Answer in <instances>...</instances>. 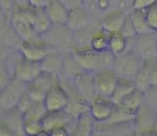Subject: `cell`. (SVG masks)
I'll list each match as a JSON object with an SVG mask.
<instances>
[{
	"label": "cell",
	"mask_w": 157,
	"mask_h": 136,
	"mask_svg": "<svg viewBox=\"0 0 157 136\" xmlns=\"http://www.w3.org/2000/svg\"><path fill=\"white\" fill-rule=\"evenodd\" d=\"M142 59L132 49L128 48L126 51L123 52L120 55L114 56L113 69L119 74V77L134 79L138 73L142 64Z\"/></svg>",
	"instance_id": "cell-3"
},
{
	"label": "cell",
	"mask_w": 157,
	"mask_h": 136,
	"mask_svg": "<svg viewBox=\"0 0 157 136\" xmlns=\"http://www.w3.org/2000/svg\"><path fill=\"white\" fill-rule=\"evenodd\" d=\"M15 8L18 9L19 12L30 21L35 31L40 35L47 33L48 30L52 28V23L46 13L45 8H37V6H33L29 3L17 5Z\"/></svg>",
	"instance_id": "cell-4"
},
{
	"label": "cell",
	"mask_w": 157,
	"mask_h": 136,
	"mask_svg": "<svg viewBox=\"0 0 157 136\" xmlns=\"http://www.w3.org/2000/svg\"><path fill=\"white\" fill-rule=\"evenodd\" d=\"M18 50L23 58L34 62H41L50 52L57 50V48L46 39L40 37L29 41H21L18 46Z\"/></svg>",
	"instance_id": "cell-2"
},
{
	"label": "cell",
	"mask_w": 157,
	"mask_h": 136,
	"mask_svg": "<svg viewBox=\"0 0 157 136\" xmlns=\"http://www.w3.org/2000/svg\"><path fill=\"white\" fill-rule=\"evenodd\" d=\"M15 0H0V9H1V14L6 18L10 19L13 10L15 9Z\"/></svg>",
	"instance_id": "cell-29"
},
{
	"label": "cell",
	"mask_w": 157,
	"mask_h": 136,
	"mask_svg": "<svg viewBox=\"0 0 157 136\" xmlns=\"http://www.w3.org/2000/svg\"><path fill=\"white\" fill-rule=\"evenodd\" d=\"M139 136H157V130L153 129V130H150L147 132L142 133V134H140Z\"/></svg>",
	"instance_id": "cell-35"
},
{
	"label": "cell",
	"mask_w": 157,
	"mask_h": 136,
	"mask_svg": "<svg viewBox=\"0 0 157 136\" xmlns=\"http://www.w3.org/2000/svg\"><path fill=\"white\" fill-rule=\"evenodd\" d=\"M129 16L134 23V27L136 29L137 33H145V32L151 31L147 26V18H145V11L138 10V9H132L129 11Z\"/></svg>",
	"instance_id": "cell-24"
},
{
	"label": "cell",
	"mask_w": 157,
	"mask_h": 136,
	"mask_svg": "<svg viewBox=\"0 0 157 136\" xmlns=\"http://www.w3.org/2000/svg\"><path fill=\"white\" fill-rule=\"evenodd\" d=\"M90 48L96 52L107 51L109 48V33L103 30L101 27L97 28L91 35Z\"/></svg>",
	"instance_id": "cell-22"
},
{
	"label": "cell",
	"mask_w": 157,
	"mask_h": 136,
	"mask_svg": "<svg viewBox=\"0 0 157 136\" xmlns=\"http://www.w3.org/2000/svg\"><path fill=\"white\" fill-rule=\"evenodd\" d=\"M19 136H25V135H19Z\"/></svg>",
	"instance_id": "cell-41"
},
{
	"label": "cell",
	"mask_w": 157,
	"mask_h": 136,
	"mask_svg": "<svg viewBox=\"0 0 157 136\" xmlns=\"http://www.w3.org/2000/svg\"><path fill=\"white\" fill-rule=\"evenodd\" d=\"M44 129L42 119L40 118H29L24 117V135L25 136H34L35 134Z\"/></svg>",
	"instance_id": "cell-25"
},
{
	"label": "cell",
	"mask_w": 157,
	"mask_h": 136,
	"mask_svg": "<svg viewBox=\"0 0 157 136\" xmlns=\"http://www.w3.org/2000/svg\"><path fill=\"white\" fill-rule=\"evenodd\" d=\"M42 72L41 62H34L27 59L21 58L16 61L13 70V77L25 83H30Z\"/></svg>",
	"instance_id": "cell-10"
},
{
	"label": "cell",
	"mask_w": 157,
	"mask_h": 136,
	"mask_svg": "<svg viewBox=\"0 0 157 136\" xmlns=\"http://www.w3.org/2000/svg\"><path fill=\"white\" fill-rule=\"evenodd\" d=\"M136 88H137V86H136V83H135L134 79L120 77L116 89H114L113 94H112V96L110 98L112 99V101L118 105L119 103L122 101L123 98H125L128 94H130Z\"/></svg>",
	"instance_id": "cell-21"
},
{
	"label": "cell",
	"mask_w": 157,
	"mask_h": 136,
	"mask_svg": "<svg viewBox=\"0 0 157 136\" xmlns=\"http://www.w3.org/2000/svg\"><path fill=\"white\" fill-rule=\"evenodd\" d=\"M0 136H19V134L14 129L0 119Z\"/></svg>",
	"instance_id": "cell-31"
},
{
	"label": "cell",
	"mask_w": 157,
	"mask_h": 136,
	"mask_svg": "<svg viewBox=\"0 0 157 136\" xmlns=\"http://www.w3.org/2000/svg\"><path fill=\"white\" fill-rule=\"evenodd\" d=\"M50 136H70V128L68 127H56L49 130Z\"/></svg>",
	"instance_id": "cell-32"
},
{
	"label": "cell",
	"mask_w": 157,
	"mask_h": 136,
	"mask_svg": "<svg viewBox=\"0 0 157 136\" xmlns=\"http://www.w3.org/2000/svg\"><path fill=\"white\" fill-rule=\"evenodd\" d=\"M49 1L50 0H28V3L33 6H37V8H45Z\"/></svg>",
	"instance_id": "cell-33"
},
{
	"label": "cell",
	"mask_w": 157,
	"mask_h": 136,
	"mask_svg": "<svg viewBox=\"0 0 157 136\" xmlns=\"http://www.w3.org/2000/svg\"><path fill=\"white\" fill-rule=\"evenodd\" d=\"M157 3V0H132V9H138V10H145L149 6Z\"/></svg>",
	"instance_id": "cell-30"
},
{
	"label": "cell",
	"mask_w": 157,
	"mask_h": 136,
	"mask_svg": "<svg viewBox=\"0 0 157 136\" xmlns=\"http://www.w3.org/2000/svg\"><path fill=\"white\" fill-rule=\"evenodd\" d=\"M112 0H82L81 5L86 9L92 18L101 19L111 10Z\"/></svg>",
	"instance_id": "cell-20"
},
{
	"label": "cell",
	"mask_w": 157,
	"mask_h": 136,
	"mask_svg": "<svg viewBox=\"0 0 157 136\" xmlns=\"http://www.w3.org/2000/svg\"><path fill=\"white\" fill-rule=\"evenodd\" d=\"M92 136H113V135L108 134V133H104V132H98V131H94Z\"/></svg>",
	"instance_id": "cell-37"
},
{
	"label": "cell",
	"mask_w": 157,
	"mask_h": 136,
	"mask_svg": "<svg viewBox=\"0 0 157 136\" xmlns=\"http://www.w3.org/2000/svg\"><path fill=\"white\" fill-rule=\"evenodd\" d=\"M129 48L127 38L121 31L109 33V50L114 56L120 55Z\"/></svg>",
	"instance_id": "cell-23"
},
{
	"label": "cell",
	"mask_w": 157,
	"mask_h": 136,
	"mask_svg": "<svg viewBox=\"0 0 157 136\" xmlns=\"http://www.w3.org/2000/svg\"><path fill=\"white\" fill-rule=\"evenodd\" d=\"M156 109H153L151 104L144 102L143 105L138 109L134 117V127L135 132L137 135H140L144 132L154 129V122H155Z\"/></svg>",
	"instance_id": "cell-12"
},
{
	"label": "cell",
	"mask_w": 157,
	"mask_h": 136,
	"mask_svg": "<svg viewBox=\"0 0 157 136\" xmlns=\"http://www.w3.org/2000/svg\"><path fill=\"white\" fill-rule=\"evenodd\" d=\"M145 18L149 26L150 30L154 32H157V3H154L153 5L145 9Z\"/></svg>",
	"instance_id": "cell-26"
},
{
	"label": "cell",
	"mask_w": 157,
	"mask_h": 136,
	"mask_svg": "<svg viewBox=\"0 0 157 136\" xmlns=\"http://www.w3.org/2000/svg\"><path fill=\"white\" fill-rule=\"evenodd\" d=\"M72 55L81 70L96 72L104 68H112L114 55L109 51L96 52L90 47L76 48L72 51Z\"/></svg>",
	"instance_id": "cell-1"
},
{
	"label": "cell",
	"mask_w": 157,
	"mask_h": 136,
	"mask_svg": "<svg viewBox=\"0 0 157 136\" xmlns=\"http://www.w3.org/2000/svg\"><path fill=\"white\" fill-rule=\"evenodd\" d=\"M28 3V0H15V4L17 5H23V4Z\"/></svg>",
	"instance_id": "cell-38"
},
{
	"label": "cell",
	"mask_w": 157,
	"mask_h": 136,
	"mask_svg": "<svg viewBox=\"0 0 157 136\" xmlns=\"http://www.w3.org/2000/svg\"><path fill=\"white\" fill-rule=\"evenodd\" d=\"M9 20H10L14 31L16 32V34L18 35L21 41H29V39H35L41 37V35L35 31L30 21L19 12L18 9L15 8L13 10Z\"/></svg>",
	"instance_id": "cell-11"
},
{
	"label": "cell",
	"mask_w": 157,
	"mask_h": 136,
	"mask_svg": "<svg viewBox=\"0 0 157 136\" xmlns=\"http://www.w3.org/2000/svg\"><path fill=\"white\" fill-rule=\"evenodd\" d=\"M119 74L113 68H104L94 72V83L97 95L111 97L119 82Z\"/></svg>",
	"instance_id": "cell-8"
},
{
	"label": "cell",
	"mask_w": 157,
	"mask_h": 136,
	"mask_svg": "<svg viewBox=\"0 0 157 136\" xmlns=\"http://www.w3.org/2000/svg\"><path fill=\"white\" fill-rule=\"evenodd\" d=\"M26 91L27 83L13 77L9 84L0 91V113L16 107Z\"/></svg>",
	"instance_id": "cell-5"
},
{
	"label": "cell",
	"mask_w": 157,
	"mask_h": 136,
	"mask_svg": "<svg viewBox=\"0 0 157 136\" xmlns=\"http://www.w3.org/2000/svg\"><path fill=\"white\" fill-rule=\"evenodd\" d=\"M12 78L13 74L10 72L8 64L3 60H0V91L9 84Z\"/></svg>",
	"instance_id": "cell-28"
},
{
	"label": "cell",
	"mask_w": 157,
	"mask_h": 136,
	"mask_svg": "<svg viewBox=\"0 0 157 136\" xmlns=\"http://www.w3.org/2000/svg\"><path fill=\"white\" fill-rule=\"evenodd\" d=\"M154 129L157 130V109H156V115H155V122H154Z\"/></svg>",
	"instance_id": "cell-39"
},
{
	"label": "cell",
	"mask_w": 157,
	"mask_h": 136,
	"mask_svg": "<svg viewBox=\"0 0 157 136\" xmlns=\"http://www.w3.org/2000/svg\"><path fill=\"white\" fill-rule=\"evenodd\" d=\"M94 128L95 120L88 111L75 119L70 128V136H92Z\"/></svg>",
	"instance_id": "cell-16"
},
{
	"label": "cell",
	"mask_w": 157,
	"mask_h": 136,
	"mask_svg": "<svg viewBox=\"0 0 157 136\" xmlns=\"http://www.w3.org/2000/svg\"><path fill=\"white\" fill-rule=\"evenodd\" d=\"M145 102V93L139 88H136L130 94H128L125 98H123L122 101L119 103V106L123 109L127 113L135 116V114L138 112V109Z\"/></svg>",
	"instance_id": "cell-18"
},
{
	"label": "cell",
	"mask_w": 157,
	"mask_h": 136,
	"mask_svg": "<svg viewBox=\"0 0 157 136\" xmlns=\"http://www.w3.org/2000/svg\"><path fill=\"white\" fill-rule=\"evenodd\" d=\"M132 50L142 60L157 58V32L149 31L138 34L132 41Z\"/></svg>",
	"instance_id": "cell-6"
},
{
	"label": "cell",
	"mask_w": 157,
	"mask_h": 136,
	"mask_svg": "<svg viewBox=\"0 0 157 136\" xmlns=\"http://www.w3.org/2000/svg\"><path fill=\"white\" fill-rule=\"evenodd\" d=\"M92 19L93 18L90 16V14L86 11V9L82 5L74 6V8H70V13H68V17L65 25L72 31H76V30L83 29V28L91 25Z\"/></svg>",
	"instance_id": "cell-15"
},
{
	"label": "cell",
	"mask_w": 157,
	"mask_h": 136,
	"mask_svg": "<svg viewBox=\"0 0 157 136\" xmlns=\"http://www.w3.org/2000/svg\"><path fill=\"white\" fill-rule=\"evenodd\" d=\"M118 105L110 97L97 95L89 102V113L95 122H105L111 118Z\"/></svg>",
	"instance_id": "cell-7"
},
{
	"label": "cell",
	"mask_w": 157,
	"mask_h": 136,
	"mask_svg": "<svg viewBox=\"0 0 157 136\" xmlns=\"http://www.w3.org/2000/svg\"><path fill=\"white\" fill-rule=\"evenodd\" d=\"M0 14H1V9H0Z\"/></svg>",
	"instance_id": "cell-40"
},
{
	"label": "cell",
	"mask_w": 157,
	"mask_h": 136,
	"mask_svg": "<svg viewBox=\"0 0 157 136\" xmlns=\"http://www.w3.org/2000/svg\"><path fill=\"white\" fill-rule=\"evenodd\" d=\"M68 8H74V6H80L82 4V0H62Z\"/></svg>",
	"instance_id": "cell-34"
},
{
	"label": "cell",
	"mask_w": 157,
	"mask_h": 136,
	"mask_svg": "<svg viewBox=\"0 0 157 136\" xmlns=\"http://www.w3.org/2000/svg\"><path fill=\"white\" fill-rule=\"evenodd\" d=\"M128 13L121 9H112L99 19V26L108 33L121 31Z\"/></svg>",
	"instance_id": "cell-13"
},
{
	"label": "cell",
	"mask_w": 157,
	"mask_h": 136,
	"mask_svg": "<svg viewBox=\"0 0 157 136\" xmlns=\"http://www.w3.org/2000/svg\"><path fill=\"white\" fill-rule=\"evenodd\" d=\"M75 119L76 118L72 117L65 109H60V111H47L42 119V122L44 129L49 131L56 127L61 126L71 128Z\"/></svg>",
	"instance_id": "cell-14"
},
{
	"label": "cell",
	"mask_w": 157,
	"mask_h": 136,
	"mask_svg": "<svg viewBox=\"0 0 157 136\" xmlns=\"http://www.w3.org/2000/svg\"><path fill=\"white\" fill-rule=\"evenodd\" d=\"M34 136H50V134H49V131L43 129V130L40 131V132L37 133V134H35Z\"/></svg>",
	"instance_id": "cell-36"
},
{
	"label": "cell",
	"mask_w": 157,
	"mask_h": 136,
	"mask_svg": "<svg viewBox=\"0 0 157 136\" xmlns=\"http://www.w3.org/2000/svg\"><path fill=\"white\" fill-rule=\"evenodd\" d=\"M42 70L59 77L63 70L64 58L58 49L50 52L43 61H41Z\"/></svg>",
	"instance_id": "cell-19"
},
{
	"label": "cell",
	"mask_w": 157,
	"mask_h": 136,
	"mask_svg": "<svg viewBox=\"0 0 157 136\" xmlns=\"http://www.w3.org/2000/svg\"><path fill=\"white\" fill-rule=\"evenodd\" d=\"M121 32H122L123 35L127 38L128 41H132L135 39V37L138 35L136 29H135V27H134V23H132V18H130V16H129V13H128L127 17H126L124 25H123L122 29H121Z\"/></svg>",
	"instance_id": "cell-27"
},
{
	"label": "cell",
	"mask_w": 157,
	"mask_h": 136,
	"mask_svg": "<svg viewBox=\"0 0 157 136\" xmlns=\"http://www.w3.org/2000/svg\"><path fill=\"white\" fill-rule=\"evenodd\" d=\"M46 13L52 25H65L70 8L62 0H50L45 6Z\"/></svg>",
	"instance_id": "cell-17"
},
{
	"label": "cell",
	"mask_w": 157,
	"mask_h": 136,
	"mask_svg": "<svg viewBox=\"0 0 157 136\" xmlns=\"http://www.w3.org/2000/svg\"><path fill=\"white\" fill-rule=\"evenodd\" d=\"M68 101H70V95L58 80L49 87L43 102L47 111H60L65 109Z\"/></svg>",
	"instance_id": "cell-9"
}]
</instances>
